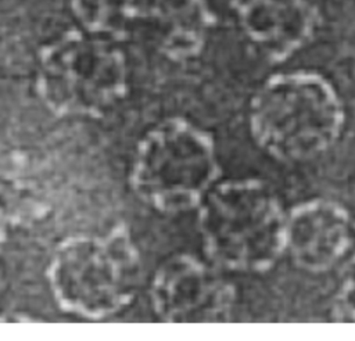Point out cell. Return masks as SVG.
I'll list each match as a JSON object with an SVG mask.
<instances>
[{"instance_id":"6da1fadb","label":"cell","mask_w":355,"mask_h":341,"mask_svg":"<svg viewBox=\"0 0 355 341\" xmlns=\"http://www.w3.org/2000/svg\"><path fill=\"white\" fill-rule=\"evenodd\" d=\"M344 119L337 90L313 71L270 75L252 96L248 111L254 141L282 162H304L327 151Z\"/></svg>"},{"instance_id":"7a4b0ae2","label":"cell","mask_w":355,"mask_h":341,"mask_svg":"<svg viewBox=\"0 0 355 341\" xmlns=\"http://www.w3.org/2000/svg\"><path fill=\"white\" fill-rule=\"evenodd\" d=\"M286 222L276 194L257 179L215 184L200 202L204 248L216 265L229 270L270 269L286 251Z\"/></svg>"},{"instance_id":"3957f363","label":"cell","mask_w":355,"mask_h":341,"mask_svg":"<svg viewBox=\"0 0 355 341\" xmlns=\"http://www.w3.org/2000/svg\"><path fill=\"white\" fill-rule=\"evenodd\" d=\"M218 172L212 139L186 121L172 119L140 141L130 183L154 208L175 212L200 205Z\"/></svg>"},{"instance_id":"277c9868","label":"cell","mask_w":355,"mask_h":341,"mask_svg":"<svg viewBox=\"0 0 355 341\" xmlns=\"http://www.w3.org/2000/svg\"><path fill=\"white\" fill-rule=\"evenodd\" d=\"M139 256L128 234L78 237L55 251L49 280L58 304L87 317H103L123 308L135 294Z\"/></svg>"},{"instance_id":"5b68a950","label":"cell","mask_w":355,"mask_h":341,"mask_svg":"<svg viewBox=\"0 0 355 341\" xmlns=\"http://www.w3.org/2000/svg\"><path fill=\"white\" fill-rule=\"evenodd\" d=\"M126 79L121 50L90 32H69L40 54L37 89L60 115L104 114L123 97Z\"/></svg>"},{"instance_id":"8992f818","label":"cell","mask_w":355,"mask_h":341,"mask_svg":"<svg viewBox=\"0 0 355 341\" xmlns=\"http://www.w3.org/2000/svg\"><path fill=\"white\" fill-rule=\"evenodd\" d=\"M151 301L158 316L166 322H220L229 316L234 291L200 261L179 255L155 273Z\"/></svg>"},{"instance_id":"52a82bcc","label":"cell","mask_w":355,"mask_h":341,"mask_svg":"<svg viewBox=\"0 0 355 341\" xmlns=\"http://www.w3.org/2000/svg\"><path fill=\"white\" fill-rule=\"evenodd\" d=\"M211 25L207 0H126L122 36L139 30L169 57L187 58L201 50Z\"/></svg>"},{"instance_id":"ba28073f","label":"cell","mask_w":355,"mask_h":341,"mask_svg":"<svg viewBox=\"0 0 355 341\" xmlns=\"http://www.w3.org/2000/svg\"><path fill=\"white\" fill-rule=\"evenodd\" d=\"M240 28L270 62H282L315 35L320 15L311 0H232Z\"/></svg>"},{"instance_id":"9c48e42d","label":"cell","mask_w":355,"mask_h":341,"mask_svg":"<svg viewBox=\"0 0 355 341\" xmlns=\"http://www.w3.org/2000/svg\"><path fill=\"white\" fill-rule=\"evenodd\" d=\"M348 212L337 202L313 198L294 207L286 222V250L293 263L322 273L338 262L351 243Z\"/></svg>"},{"instance_id":"30bf717a","label":"cell","mask_w":355,"mask_h":341,"mask_svg":"<svg viewBox=\"0 0 355 341\" xmlns=\"http://www.w3.org/2000/svg\"><path fill=\"white\" fill-rule=\"evenodd\" d=\"M126 0H72V8L87 32L94 35H123Z\"/></svg>"},{"instance_id":"8fae6325","label":"cell","mask_w":355,"mask_h":341,"mask_svg":"<svg viewBox=\"0 0 355 341\" xmlns=\"http://www.w3.org/2000/svg\"><path fill=\"white\" fill-rule=\"evenodd\" d=\"M333 316L337 322L355 323V256L341 272L333 299Z\"/></svg>"},{"instance_id":"7c38bea8","label":"cell","mask_w":355,"mask_h":341,"mask_svg":"<svg viewBox=\"0 0 355 341\" xmlns=\"http://www.w3.org/2000/svg\"><path fill=\"white\" fill-rule=\"evenodd\" d=\"M4 238H6V230H4V215H3V211H1V208H0V250H1V247H3Z\"/></svg>"},{"instance_id":"4fadbf2b","label":"cell","mask_w":355,"mask_h":341,"mask_svg":"<svg viewBox=\"0 0 355 341\" xmlns=\"http://www.w3.org/2000/svg\"><path fill=\"white\" fill-rule=\"evenodd\" d=\"M354 223H355V220H354Z\"/></svg>"}]
</instances>
